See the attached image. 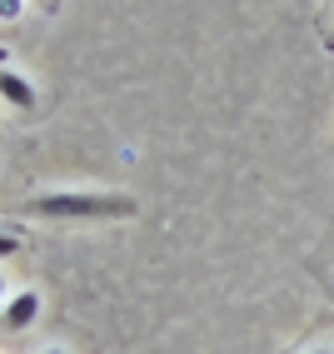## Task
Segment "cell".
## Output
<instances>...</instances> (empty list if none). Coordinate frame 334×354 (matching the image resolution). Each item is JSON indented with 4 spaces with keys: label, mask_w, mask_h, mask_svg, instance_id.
Masks as SVG:
<instances>
[{
    "label": "cell",
    "mask_w": 334,
    "mask_h": 354,
    "mask_svg": "<svg viewBox=\"0 0 334 354\" xmlns=\"http://www.w3.org/2000/svg\"><path fill=\"white\" fill-rule=\"evenodd\" d=\"M26 215H35V220H130L135 200L115 195V190H50V195H35L26 205Z\"/></svg>",
    "instance_id": "6da1fadb"
},
{
    "label": "cell",
    "mask_w": 334,
    "mask_h": 354,
    "mask_svg": "<svg viewBox=\"0 0 334 354\" xmlns=\"http://www.w3.org/2000/svg\"><path fill=\"white\" fill-rule=\"evenodd\" d=\"M35 315H40V295H35V290H20V295H10L6 304H0V319H6V329H30Z\"/></svg>",
    "instance_id": "7a4b0ae2"
},
{
    "label": "cell",
    "mask_w": 334,
    "mask_h": 354,
    "mask_svg": "<svg viewBox=\"0 0 334 354\" xmlns=\"http://www.w3.org/2000/svg\"><path fill=\"white\" fill-rule=\"evenodd\" d=\"M0 100H10L15 110H35V85L15 70H0Z\"/></svg>",
    "instance_id": "3957f363"
},
{
    "label": "cell",
    "mask_w": 334,
    "mask_h": 354,
    "mask_svg": "<svg viewBox=\"0 0 334 354\" xmlns=\"http://www.w3.org/2000/svg\"><path fill=\"white\" fill-rule=\"evenodd\" d=\"M20 250V240H15V234H0V259H10Z\"/></svg>",
    "instance_id": "277c9868"
},
{
    "label": "cell",
    "mask_w": 334,
    "mask_h": 354,
    "mask_svg": "<svg viewBox=\"0 0 334 354\" xmlns=\"http://www.w3.org/2000/svg\"><path fill=\"white\" fill-rule=\"evenodd\" d=\"M0 15H6V20H10V15H20V0H0Z\"/></svg>",
    "instance_id": "5b68a950"
},
{
    "label": "cell",
    "mask_w": 334,
    "mask_h": 354,
    "mask_svg": "<svg viewBox=\"0 0 334 354\" xmlns=\"http://www.w3.org/2000/svg\"><path fill=\"white\" fill-rule=\"evenodd\" d=\"M0 304H6V274H0Z\"/></svg>",
    "instance_id": "8992f818"
},
{
    "label": "cell",
    "mask_w": 334,
    "mask_h": 354,
    "mask_svg": "<svg viewBox=\"0 0 334 354\" xmlns=\"http://www.w3.org/2000/svg\"><path fill=\"white\" fill-rule=\"evenodd\" d=\"M304 354H334V349H304Z\"/></svg>",
    "instance_id": "52a82bcc"
},
{
    "label": "cell",
    "mask_w": 334,
    "mask_h": 354,
    "mask_svg": "<svg viewBox=\"0 0 334 354\" xmlns=\"http://www.w3.org/2000/svg\"><path fill=\"white\" fill-rule=\"evenodd\" d=\"M40 354H65V349H40Z\"/></svg>",
    "instance_id": "ba28073f"
}]
</instances>
